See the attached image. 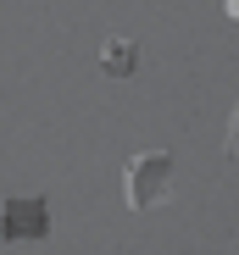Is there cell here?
<instances>
[{"label":"cell","mask_w":239,"mask_h":255,"mask_svg":"<svg viewBox=\"0 0 239 255\" xmlns=\"http://www.w3.org/2000/svg\"><path fill=\"white\" fill-rule=\"evenodd\" d=\"M173 194V150H139L123 166V200L128 211H156Z\"/></svg>","instance_id":"6da1fadb"},{"label":"cell","mask_w":239,"mask_h":255,"mask_svg":"<svg viewBox=\"0 0 239 255\" xmlns=\"http://www.w3.org/2000/svg\"><path fill=\"white\" fill-rule=\"evenodd\" d=\"M0 217H6V233H0V239H6L11 250L17 244H39V239L50 233V205L45 200H6Z\"/></svg>","instance_id":"7a4b0ae2"},{"label":"cell","mask_w":239,"mask_h":255,"mask_svg":"<svg viewBox=\"0 0 239 255\" xmlns=\"http://www.w3.org/2000/svg\"><path fill=\"white\" fill-rule=\"evenodd\" d=\"M100 72L106 78H134L139 72V45L123 39V33H111L106 45H100Z\"/></svg>","instance_id":"3957f363"},{"label":"cell","mask_w":239,"mask_h":255,"mask_svg":"<svg viewBox=\"0 0 239 255\" xmlns=\"http://www.w3.org/2000/svg\"><path fill=\"white\" fill-rule=\"evenodd\" d=\"M228 155L239 161V106H234V117H228Z\"/></svg>","instance_id":"277c9868"},{"label":"cell","mask_w":239,"mask_h":255,"mask_svg":"<svg viewBox=\"0 0 239 255\" xmlns=\"http://www.w3.org/2000/svg\"><path fill=\"white\" fill-rule=\"evenodd\" d=\"M223 11H228V17H239V0H223Z\"/></svg>","instance_id":"5b68a950"}]
</instances>
